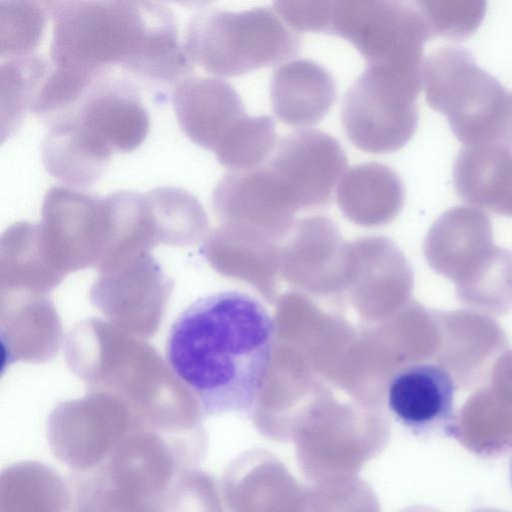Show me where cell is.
I'll return each instance as SVG.
<instances>
[{"instance_id":"obj_1","label":"cell","mask_w":512,"mask_h":512,"mask_svg":"<svg viewBox=\"0 0 512 512\" xmlns=\"http://www.w3.org/2000/svg\"><path fill=\"white\" fill-rule=\"evenodd\" d=\"M274 337V321L260 301L226 290L198 298L178 315L165 356L203 414H248L263 389Z\"/></svg>"},{"instance_id":"obj_26","label":"cell","mask_w":512,"mask_h":512,"mask_svg":"<svg viewBox=\"0 0 512 512\" xmlns=\"http://www.w3.org/2000/svg\"><path fill=\"white\" fill-rule=\"evenodd\" d=\"M274 9L298 31L327 32L331 1H276Z\"/></svg>"},{"instance_id":"obj_24","label":"cell","mask_w":512,"mask_h":512,"mask_svg":"<svg viewBox=\"0 0 512 512\" xmlns=\"http://www.w3.org/2000/svg\"><path fill=\"white\" fill-rule=\"evenodd\" d=\"M430 36L461 40L471 36L486 13L485 1L440 0L416 1Z\"/></svg>"},{"instance_id":"obj_3","label":"cell","mask_w":512,"mask_h":512,"mask_svg":"<svg viewBox=\"0 0 512 512\" xmlns=\"http://www.w3.org/2000/svg\"><path fill=\"white\" fill-rule=\"evenodd\" d=\"M302 36L274 7L239 12L208 9L187 25L183 46L194 64L220 77H235L298 55Z\"/></svg>"},{"instance_id":"obj_28","label":"cell","mask_w":512,"mask_h":512,"mask_svg":"<svg viewBox=\"0 0 512 512\" xmlns=\"http://www.w3.org/2000/svg\"><path fill=\"white\" fill-rule=\"evenodd\" d=\"M509 477H510V483L512 486V454H511L510 461H509Z\"/></svg>"},{"instance_id":"obj_20","label":"cell","mask_w":512,"mask_h":512,"mask_svg":"<svg viewBox=\"0 0 512 512\" xmlns=\"http://www.w3.org/2000/svg\"><path fill=\"white\" fill-rule=\"evenodd\" d=\"M277 134L267 115H245L214 150L218 162L231 171L262 166L274 151Z\"/></svg>"},{"instance_id":"obj_4","label":"cell","mask_w":512,"mask_h":512,"mask_svg":"<svg viewBox=\"0 0 512 512\" xmlns=\"http://www.w3.org/2000/svg\"><path fill=\"white\" fill-rule=\"evenodd\" d=\"M428 104L446 116L464 147L508 143L511 97L504 86L458 45L436 49L424 61Z\"/></svg>"},{"instance_id":"obj_21","label":"cell","mask_w":512,"mask_h":512,"mask_svg":"<svg viewBox=\"0 0 512 512\" xmlns=\"http://www.w3.org/2000/svg\"><path fill=\"white\" fill-rule=\"evenodd\" d=\"M69 490L70 512H166L164 504L128 494L97 469L73 472Z\"/></svg>"},{"instance_id":"obj_8","label":"cell","mask_w":512,"mask_h":512,"mask_svg":"<svg viewBox=\"0 0 512 512\" xmlns=\"http://www.w3.org/2000/svg\"><path fill=\"white\" fill-rule=\"evenodd\" d=\"M439 343L435 363L452 377L456 387L484 386L508 339L491 316L473 310L435 311Z\"/></svg>"},{"instance_id":"obj_5","label":"cell","mask_w":512,"mask_h":512,"mask_svg":"<svg viewBox=\"0 0 512 512\" xmlns=\"http://www.w3.org/2000/svg\"><path fill=\"white\" fill-rule=\"evenodd\" d=\"M421 84L422 73L367 66L343 98L341 119L348 139L369 153L402 148L417 128Z\"/></svg>"},{"instance_id":"obj_11","label":"cell","mask_w":512,"mask_h":512,"mask_svg":"<svg viewBox=\"0 0 512 512\" xmlns=\"http://www.w3.org/2000/svg\"><path fill=\"white\" fill-rule=\"evenodd\" d=\"M496 247L490 218L471 206H457L444 212L432 225L426 240L430 265L456 288L479 272Z\"/></svg>"},{"instance_id":"obj_7","label":"cell","mask_w":512,"mask_h":512,"mask_svg":"<svg viewBox=\"0 0 512 512\" xmlns=\"http://www.w3.org/2000/svg\"><path fill=\"white\" fill-rule=\"evenodd\" d=\"M456 388L439 364L410 363L392 376L387 405L396 420L418 437H457L460 427L453 402Z\"/></svg>"},{"instance_id":"obj_15","label":"cell","mask_w":512,"mask_h":512,"mask_svg":"<svg viewBox=\"0 0 512 512\" xmlns=\"http://www.w3.org/2000/svg\"><path fill=\"white\" fill-rule=\"evenodd\" d=\"M49 123L41 142L45 169L64 186L91 187L103 175L113 152L72 116L62 115Z\"/></svg>"},{"instance_id":"obj_27","label":"cell","mask_w":512,"mask_h":512,"mask_svg":"<svg viewBox=\"0 0 512 512\" xmlns=\"http://www.w3.org/2000/svg\"><path fill=\"white\" fill-rule=\"evenodd\" d=\"M509 141H510V144L512 145V97H511V114H510Z\"/></svg>"},{"instance_id":"obj_10","label":"cell","mask_w":512,"mask_h":512,"mask_svg":"<svg viewBox=\"0 0 512 512\" xmlns=\"http://www.w3.org/2000/svg\"><path fill=\"white\" fill-rule=\"evenodd\" d=\"M61 115L75 118L113 153L137 149L150 128L148 112L136 89L123 81L105 79L104 74Z\"/></svg>"},{"instance_id":"obj_23","label":"cell","mask_w":512,"mask_h":512,"mask_svg":"<svg viewBox=\"0 0 512 512\" xmlns=\"http://www.w3.org/2000/svg\"><path fill=\"white\" fill-rule=\"evenodd\" d=\"M101 75L103 72L55 68L40 87L30 110L52 120L73 108Z\"/></svg>"},{"instance_id":"obj_13","label":"cell","mask_w":512,"mask_h":512,"mask_svg":"<svg viewBox=\"0 0 512 512\" xmlns=\"http://www.w3.org/2000/svg\"><path fill=\"white\" fill-rule=\"evenodd\" d=\"M172 102L183 133L212 152L246 115L234 87L218 78L193 77L180 81L173 91Z\"/></svg>"},{"instance_id":"obj_19","label":"cell","mask_w":512,"mask_h":512,"mask_svg":"<svg viewBox=\"0 0 512 512\" xmlns=\"http://www.w3.org/2000/svg\"><path fill=\"white\" fill-rule=\"evenodd\" d=\"M48 74L46 61L34 54L1 64V143L19 129Z\"/></svg>"},{"instance_id":"obj_18","label":"cell","mask_w":512,"mask_h":512,"mask_svg":"<svg viewBox=\"0 0 512 512\" xmlns=\"http://www.w3.org/2000/svg\"><path fill=\"white\" fill-rule=\"evenodd\" d=\"M340 205L351 215L395 214L403 204L404 186L388 166L367 162L351 167L337 185Z\"/></svg>"},{"instance_id":"obj_25","label":"cell","mask_w":512,"mask_h":512,"mask_svg":"<svg viewBox=\"0 0 512 512\" xmlns=\"http://www.w3.org/2000/svg\"><path fill=\"white\" fill-rule=\"evenodd\" d=\"M166 512H225L213 477L195 467L180 471L165 496Z\"/></svg>"},{"instance_id":"obj_17","label":"cell","mask_w":512,"mask_h":512,"mask_svg":"<svg viewBox=\"0 0 512 512\" xmlns=\"http://www.w3.org/2000/svg\"><path fill=\"white\" fill-rule=\"evenodd\" d=\"M70 490L52 467L21 461L0 475V512H66Z\"/></svg>"},{"instance_id":"obj_6","label":"cell","mask_w":512,"mask_h":512,"mask_svg":"<svg viewBox=\"0 0 512 512\" xmlns=\"http://www.w3.org/2000/svg\"><path fill=\"white\" fill-rule=\"evenodd\" d=\"M327 34L340 36L368 66L422 73L430 33L416 3L396 0L331 1Z\"/></svg>"},{"instance_id":"obj_14","label":"cell","mask_w":512,"mask_h":512,"mask_svg":"<svg viewBox=\"0 0 512 512\" xmlns=\"http://www.w3.org/2000/svg\"><path fill=\"white\" fill-rule=\"evenodd\" d=\"M270 99L276 117L292 127L318 124L337 99V87L331 73L320 64L299 59L274 70Z\"/></svg>"},{"instance_id":"obj_12","label":"cell","mask_w":512,"mask_h":512,"mask_svg":"<svg viewBox=\"0 0 512 512\" xmlns=\"http://www.w3.org/2000/svg\"><path fill=\"white\" fill-rule=\"evenodd\" d=\"M223 494L232 512H310L307 491L282 463L260 452L246 453L229 466Z\"/></svg>"},{"instance_id":"obj_22","label":"cell","mask_w":512,"mask_h":512,"mask_svg":"<svg viewBox=\"0 0 512 512\" xmlns=\"http://www.w3.org/2000/svg\"><path fill=\"white\" fill-rule=\"evenodd\" d=\"M48 12L43 2L0 1V54L13 58L32 54L41 41Z\"/></svg>"},{"instance_id":"obj_16","label":"cell","mask_w":512,"mask_h":512,"mask_svg":"<svg viewBox=\"0 0 512 512\" xmlns=\"http://www.w3.org/2000/svg\"><path fill=\"white\" fill-rule=\"evenodd\" d=\"M453 182L471 207L512 217V145L464 147L454 164Z\"/></svg>"},{"instance_id":"obj_9","label":"cell","mask_w":512,"mask_h":512,"mask_svg":"<svg viewBox=\"0 0 512 512\" xmlns=\"http://www.w3.org/2000/svg\"><path fill=\"white\" fill-rule=\"evenodd\" d=\"M294 201L316 204L326 201L347 167L340 143L320 130L295 131L281 139L266 164Z\"/></svg>"},{"instance_id":"obj_2","label":"cell","mask_w":512,"mask_h":512,"mask_svg":"<svg viewBox=\"0 0 512 512\" xmlns=\"http://www.w3.org/2000/svg\"><path fill=\"white\" fill-rule=\"evenodd\" d=\"M53 22L55 68L104 72L119 65L149 79L181 80L194 69L166 5L151 1H44Z\"/></svg>"}]
</instances>
